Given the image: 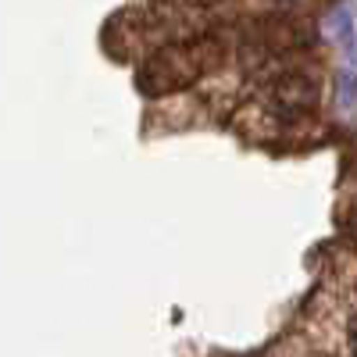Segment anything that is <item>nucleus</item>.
<instances>
[{"instance_id":"obj_3","label":"nucleus","mask_w":357,"mask_h":357,"mask_svg":"<svg viewBox=\"0 0 357 357\" xmlns=\"http://www.w3.org/2000/svg\"><path fill=\"white\" fill-rule=\"evenodd\" d=\"M311 40V29H304L301 22H282V18H275V22H268L264 25V43H272L275 50H289V47H304Z\"/></svg>"},{"instance_id":"obj_1","label":"nucleus","mask_w":357,"mask_h":357,"mask_svg":"<svg viewBox=\"0 0 357 357\" xmlns=\"http://www.w3.org/2000/svg\"><path fill=\"white\" fill-rule=\"evenodd\" d=\"M218 43L215 40H183V43H168L161 50H154L151 57L143 61L139 75H136V86L143 89L146 97H165V93H175L190 82H197L207 68L218 61Z\"/></svg>"},{"instance_id":"obj_2","label":"nucleus","mask_w":357,"mask_h":357,"mask_svg":"<svg viewBox=\"0 0 357 357\" xmlns=\"http://www.w3.org/2000/svg\"><path fill=\"white\" fill-rule=\"evenodd\" d=\"M268 97H272V107L279 114H307L318 104V82L311 75L289 72V75H282V79L272 82Z\"/></svg>"},{"instance_id":"obj_4","label":"nucleus","mask_w":357,"mask_h":357,"mask_svg":"<svg viewBox=\"0 0 357 357\" xmlns=\"http://www.w3.org/2000/svg\"><path fill=\"white\" fill-rule=\"evenodd\" d=\"M347 343H350V354L357 357V314H354L350 325H347Z\"/></svg>"}]
</instances>
